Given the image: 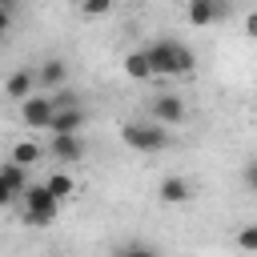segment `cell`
I'll list each match as a JSON object with an SVG mask.
<instances>
[{
    "label": "cell",
    "instance_id": "cell-1",
    "mask_svg": "<svg viewBox=\"0 0 257 257\" xmlns=\"http://www.w3.org/2000/svg\"><path fill=\"white\" fill-rule=\"evenodd\" d=\"M145 60H149L153 76H189V72L197 68V52H193L189 44L173 40V36L153 40V44L145 48Z\"/></svg>",
    "mask_w": 257,
    "mask_h": 257
},
{
    "label": "cell",
    "instance_id": "cell-2",
    "mask_svg": "<svg viewBox=\"0 0 257 257\" xmlns=\"http://www.w3.org/2000/svg\"><path fill=\"white\" fill-rule=\"evenodd\" d=\"M20 201H24V221H28V225H36V229L52 225V221H56V213H60V201L44 189V181H32V185L20 193Z\"/></svg>",
    "mask_w": 257,
    "mask_h": 257
},
{
    "label": "cell",
    "instance_id": "cell-3",
    "mask_svg": "<svg viewBox=\"0 0 257 257\" xmlns=\"http://www.w3.org/2000/svg\"><path fill=\"white\" fill-rule=\"evenodd\" d=\"M120 141L137 153H161V149H169V128H161L153 120H133L120 128Z\"/></svg>",
    "mask_w": 257,
    "mask_h": 257
},
{
    "label": "cell",
    "instance_id": "cell-4",
    "mask_svg": "<svg viewBox=\"0 0 257 257\" xmlns=\"http://www.w3.org/2000/svg\"><path fill=\"white\" fill-rule=\"evenodd\" d=\"M149 112H153V124H161V128H169V124H181V120L189 116V108H185L181 92H161V96H153Z\"/></svg>",
    "mask_w": 257,
    "mask_h": 257
},
{
    "label": "cell",
    "instance_id": "cell-5",
    "mask_svg": "<svg viewBox=\"0 0 257 257\" xmlns=\"http://www.w3.org/2000/svg\"><path fill=\"white\" fill-rule=\"evenodd\" d=\"M20 120L28 124V128H48V120H52V100L48 96H24L20 100Z\"/></svg>",
    "mask_w": 257,
    "mask_h": 257
},
{
    "label": "cell",
    "instance_id": "cell-6",
    "mask_svg": "<svg viewBox=\"0 0 257 257\" xmlns=\"http://www.w3.org/2000/svg\"><path fill=\"white\" fill-rule=\"evenodd\" d=\"M193 181L189 177H161V185H157V197H161V205H185V201H193Z\"/></svg>",
    "mask_w": 257,
    "mask_h": 257
},
{
    "label": "cell",
    "instance_id": "cell-7",
    "mask_svg": "<svg viewBox=\"0 0 257 257\" xmlns=\"http://www.w3.org/2000/svg\"><path fill=\"white\" fill-rule=\"evenodd\" d=\"M32 72H36V84H40V88H48V92H56V88H64V84H68V64H64L60 56L40 60V68H32Z\"/></svg>",
    "mask_w": 257,
    "mask_h": 257
},
{
    "label": "cell",
    "instance_id": "cell-8",
    "mask_svg": "<svg viewBox=\"0 0 257 257\" xmlns=\"http://www.w3.org/2000/svg\"><path fill=\"white\" fill-rule=\"evenodd\" d=\"M88 124V112H84V104L80 108H60V112H52V120H48V133L52 137H68V133H80Z\"/></svg>",
    "mask_w": 257,
    "mask_h": 257
},
{
    "label": "cell",
    "instance_id": "cell-9",
    "mask_svg": "<svg viewBox=\"0 0 257 257\" xmlns=\"http://www.w3.org/2000/svg\"><path fill=\"white\" fill-rule=\"evenodd\" d=\"M44 153H52V161H64V165H72V161H80V157H84V137H80V133L52 137Z\"/></svg>",
    "mask_w": 257,
    "mask_h": 257
},
{
    "label": "cell",
    "instance_id": "cell-10",
    "mask_svg": "<svg viewBox=\"0 0 257 257\" xmlns=\"http://www.w3.org/2000/svg\"><path fill=\"white\" fill-rule=\"evenodd\" d=\"M229 0H205V4H189L185 8V16H189V24H213V20H221V16H229Z\"/></svg>",
    "mask_w": 257,
    "mask_h": 257
},
{
    "label": "cell",
    "instance_id": "cell-11",
    "mask_svg": "<svg viewBox=\"0 0 257 257\" xmlns=\"http://www.w3.org/2000/svg\"><path fill=\"white\" fill-rule=\"evenodd\" d=\"M32 92H36V72H32V68H16V72H8V80H4V96L24 100V96H32Z\"/></svg>",
    "mask_w": 257,
    "mask_h": 257
},
{
    "label": "cell",
    "instance_id": "cell-12",
    "mask_svg": "<svg viewBox=\"0 0 257 257\" xmlns=\"http://www.w3.org/2000/svg\"><path fill=\"white\" fill-rule=\"evenodd\" d=\"M0 181L8 185V193H12V197H20V193L32 185L28 169H20V165H12V161H0Z\"/></svg>",
    "mask_w": 257,
    "mask_h": 257
},
{
    "label": "cell",
    "instance_id": "cell-13",
    "mask_svg": "<svg viewBox=\"0 0 257 257\" xmlns=\"http://www.w3.org/2000/svg\"><path fill=\"white\" fill-rule=\"evenodd\" d=\"M40 157H44V149H40L36 141H16V145H12V157H8V161L32 173V165H40Z\"/></svg>",
    "mask_w": 257,
    "mask_h": 257
},
{
    "label": "cell",
    "instance_id": "cell-14",
    "mask_svg": "<svg viewBox=\"0 0 257 257\" xmlns=\"http://www.w3.org/2000/svg\"><path fill=\"white\" fill-rule=\"evenodd\" d=\"M44 189H48L56 201H64V197H72V193H76V181H72L64 169H56V173H48V177H44Z\"/></svg>",
    "mask_w": 257,
    "mask_h": 257
},
{
    "label": "cell",
    "instance_id": "cell-15",
    "mask_svg": "<svg viewBox=\"0 0 257 257\" xmlns=\"http://www.w3.org/2000/svg\"><path fill=\"white\" fill-rule=\"evenodd\" d=\"M124 72H128L133 80H153V68H149V60H145V48H137V52L124 56Z\"/></svg>",
    "mask_w": 257,
    "mask_h": 257
},
{
    "label": "cell",
    "instance_id": "cell-16",
    "mask_svg": "<svg viewBox=\"0 0 257 257\" xmlns=\"http://www.w3.org/2000/svg\"><path fill=\"white\" fill-rule=\"evenodd\" d=\"M48 100H52V112H60V108H80V92H72L68 84H64V88H56Z\"/></svg>",
    "mask_w": 257,
    "mask_h": 257
},
{
    "label": "cell",
    "instance_id": "cell-17",
    "mask_svg": "<svg viewBox=\"0 0 257 257\" xmlns=\"http://www.w3.org/2000/svg\"><path fill=\"white\" fill-rule=\"evenodd\" d=\"M112 257H161V253L153 245H145V241H128V245H116Z\"/></svg>",
    "mask_w": 257,
    "mask_h": 257
},
{
    "label": "cell",
    "instance_id": "cell-18",
    "mask_svg": "<svg viewBox=\"0 0 257 257\" xmlns=\"http://www.w3.org/2000/svg\"><path fill=\"white\" fill-rule=\"evenodd\" d=\"M80 12H84L88 20H96V16H108V12H112V0H80Z\"/></svg>",
    "mask_w": 257,
    "mask_h": 257
},
{
    "label": "cell",
    "instance_id": "cell-19",
    "mask_svg": "<svg viewBox=\"0 0 257 257\" xmlns=\"http://www.w3.org/2000/svg\"><path fill=\"white\" fill-rule=\"evenodd\" d=\"M237 245H241L245 253H253V249H257V225H245V229L237 233Z\"/></svg>",
    "mask_w": 257,
    "mask_h": 257
},
{
    "label": "cell",
    "instance_id": "cell-20",
    "mask_svg": "<svg viewBox=\"0 0 257 257\" xmlns=\"http://www.w3.org/2000/svg\"><path fill=\"white\" fill-rule=\"evenodd\" d=\"M8 32H12V12L0 8V36H8Z\"/></svg>",
    "mask_w": 257,
    "mask_h": 257
},
{
    "label": "cell",
    "instance_id": "cell-21",
    "mask_svg": "<svg viewBox=\"0 0 257 257\" xmlns=\"http://www.w3.org/2000/svg\"><path fill=\"white\" fill-rule=\"evenodd\" d=\"M12 201H16V197H12V193H8V185H4V181H0V209H8V205H12Z\"/></svg>",
    "mask_w": 257,
    "mask_h": 257
},
{
    "label": "cell",
    "instance_id": "cell-22",
    "mask_svg": "<svg viewBox=\"0 0 257 257\" xmlns=\"http://www.w3.org/2000/svg\"><path fill=\"white\" fill-rule=\"evenodd\" d=\"M16 4H20V0H0V8H4V12H16Z\"/></svg>",
    "mask_w": 257,
    "mask_h": 257
},
{
    "label": "cell",
    "instance_id": "cell-23",
    "mask_svg": "<svg viewBox=\"0 0 257 257\" xmlns=\"http://www.w3.org/2000/svg\"><path fill=\"white\" fill-rule=\"evenodd\" d=\"M189 4H205V0H185V8H189Z\"/></svg>",
    "mask_w": 257,
    "mask_h": 257
},
{
    "label": "cell",
    "instance_id": "cell-24",
    "mask_svg": "<svg viewBox=\"0 0 257 257\" xmlns=\"http://www.w3.org/2000/svg\"><path fill=\"white\" fill-rule=\"evenodd\" d=\"M112 4H124V0H112Z\"/></svg>",
    "mask_w": 257,
    "mask_h": 257
}]
</instances>
